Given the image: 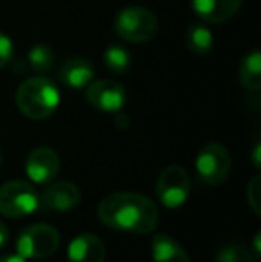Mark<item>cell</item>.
Returning a JSON list of instances; mask_svg holds the SVG:
<instances>
[{"label": "cell", "mask_w": 261, "mask_h": 262, "mask_svg": "<svg viewBox=\"0 0 261 262\" xmlns=\"http://www.w3.org/2000/svg\"><path fill=\"white\" fill-rule=\"evenodd\" d=\"M81 202V191L72 182L50 184L39 196L38 207L49 212H68L75 209Z\"/></svg>", "instance_id": "10"}, {"label": "cell", "mask_w": 261, "mask_h": 262, "mask_svg": "<svg viewBox=\"0 0 261 262\" xmlns=\"http://www.w3.org/2000/svg\"><path fill=\"white\" fill-rule=\"evenodd\" d=\"M0 262H25V259L22 255H4L0 257Z\"/></svg>", "instance_id": "24"}, {"label": "cell", "mask_w": 261, "mask_h": 262, "mask_svg": "<svg viewBox=\"0 0 261 262\" xmlns=\"http://www.w3.org/2000/svg\"><path fill=\"white\" fill-rule=\"evenodd\" d=\"M61 168L59 156L49 146H39L34 148L27 157L25 162V171L27 177L36 184H49L57 177Z\"/></svg>", "instance_id": "9"}, {"label": "cell", "mask_w": 261, "mask_h": 262, "mask_svg": "<svg viewBox=\"0 0 261 262\" xmlns=\"http://www.w3.org/2000/svg\"><path fill=\"white\" fill-rule=\"evenodd\" d=\"M259 152H261V145L259 143H256L254 150H252V164H254V168H259L261 162H259Z\"/></svg>", "instance_id": "23"}, {"label": "cell", "mask_w": 261, "mask_h": 262, "mask_svg": "<svg viewBox=\"0 0 261 262\" xmlns=\"http://www.w3.org/2000/svg\"><path fill=\"white\" fill-rule=\"evenodd\" d=\"M59 232L50 225H31L20 234L16 241L18 255L24 259H45L59 248Z\"/></svg>", "instance_id": "5"}, {"label": "cell", "mask_w": 261, "mask_h": 262, "mask_svg": "<svg viewBox=\"0 0 261 262\" xmlns=\"http://www.w3.org/2000/svg\"><path fill=\"white\" fill-rule=\"evenodd\" d=\"M213 43H215V38H213L211 31L204 25L193 24L186 31V47L195 55L209 54V50L213 49Z\"/></svg>", "instance_id": "16"}, {"label": "cell", "mask_w": 261, "mask_h": 262, "mask_svg": "<svg viewBox=\"0 0 261 262\" xmlns=\"http://www.w3.org/2000/svg\"><path fill=\"white\" fill-rule=\"evenodd\" d=\"M154 262H192L181 245L168 234H159L152 239Z\"/></svg>", "instance_id": "14"}, {"label": "cell", "mask_w": 261, "mask_h": 262, "mask_svg": "<svg viewBox=\"0 0 261 262\" xmlns=\"http://www.w3.org/2000/svg\"><path fill=\"white\" fill-rule=\"evenodd\" d=\"M13 41L6 34L0 32V68L9 64V61L13 59Z\"/></svg>", "instance_id": "21"}, {"label": "cell", "mask_w": 261, "mask_h": 262, "mask_svg": "<svg viewBox=\"0 0 261 262\" xmlns=\"http://www.w3.org/2000/svg\"><path fill=\"white\" fill-rule=\"evenodd\" d=\"M86 100L104 113H118L126 105L127 95L122 84L115 80H95L86 86Z\"/></svg>", "instance_id": "8"}, {"label": "cell", "mask_w": 261, "mask_h": 262, "mask_svg": "<svg viewBox=\"0 0 261 262\" xmlns=\"http://www.w3.org/2000/svg\"><path fill=\"white\" fill-rule=\"evenodd\" d=\"M254 253H256V257H259V232L256 234V237H254Z\"/></svg>", "instance_id": "25"}, {"label": "cell", "mask_w": 261, "mask_h": 262, "mask_svg": "<svg viewBox=\"0 0 261 262\" xmlns=\"http://www.w3.org/2000/svg\"><path fill=\"white\" fill-rule=\"evenodd\" d=\"M38 202L36 189L25 180H9L0 187V214L11 220L32 214L38 209Z\"/></svg>", "instance_id": "4"}, {"label": "cell", "mask_w": 261, "mask_h": 262, "mask_svg": "<svg viewBox=\"0 0 261 262\" xmlns=\"http://www.w3.org/2000/svg\"><path fill=\"white\" fill-rule=\"evenodd\" d=\"M115 32L129 43L150 41L157 34V18L145 7H126L116 14Z\"/></svg>", "instance_id": "3"}, {"label": "cell", "mask_w": 261, "mask_h": 262, "mask_svg": "<svg viewBox=\"0 0 261 262\" xmlns=\"http://www.w3.org/2000/svg\"><path fill=\"white\" fill-rule=\"evenodd\" d=\"M247 202L251 205V209L254 210L256 216L261 214V177L256 175L251 180V184L247 186Z\"/></svg>", "instance_id": "20"}, {"label": "cell", "mask_w": 261, "mask_h": 262, "mask_svg": "<svg viewBox=\"0 0 261 262\" xmlns=\"http://www.w3.org/2000/svg\"><path fill=\"white\" fill-rule=\"evenodd\" d=\"M0 161H2V154H0Z\"/></svg>", "instance_id": "26"}, {"label": "cell", "mask_w": 261, "mask_h": 262, "mask_svg": "<svg viewBox=\"0 0 261 262\" xmlns=\"http://www.w3.org/2000/svg\"><path fill=\"white\" fill-rule=\"evenodd\" d=\"M198 179L208 186H220L231 171L229 152L218 143H209L198 152L195 161Z\"/></svg>", "instance_id": "7"}, {"label": "cell", "mask_w": 261, "mask_h": 262, "mask_svg": "<svg viewBox=\"0 0 261 262\" xmlns=\"http://www.w3.org/2000/svg\"><path fill=\"white\" fill-rule=\"evenodd\" d=\"M104 62L106 68L113 73V75H126L131 68V55L124 47L120 45H109L104 52Z\"/></svg>", "instance_id": "17"}, {"label": "cell", "mask_w": 261, "mask_h": 262, "mask_svg": "<svg viewBox=\"0 0 261 262\" xmlns=\"http://www.w3.org/2000/svg\"><path fill=\"white\" fill-rule=\"evenodd\" d=\"M93 64L84 57L68 59L59 70V80L70 90H83V88H86L93 80Z\"/></svg>", "instance_id": "13"}, {"label": "cell", "mask_w": 261, "mask_h": 262, "mask_svg": "<svg viewBox=\"0 0 261 262\" xmlns=\"http://www.w3.org/2000/svg\"><path fill=\"white\" fill-rule=\"evenodd\" d=\"M27 61L32 70H36L38 73H45V72H49L54 64V52L49 45L39 43V45L32 47V49L29 50Z\"/></svg>", "instance_id": "18"}, {"label": "cell", "mask_w": 261, "mask_h": 262, "mask_svg": "<svg viewBox=\"0 0 261 262\" xmlns=\"http://www.w3.org/2000/svg\"><path fill=\"white\" fill-rule=\"evenodd\" d=\"M216 262H258L254 260L249 252L244 248L242 245H236V243H229L224 248L218 250L216 253Z\"/></svg>", "instance_id": "19"}, {"label": "cell", "mask_w": 261, "mask_h": 262, "mask_svg": "<svg viewBox=\"0 0 261 262\" xmlns=\"http://www.w3.org/2000/svg\"><path fill=\"white\" fill-rule=\"evenodd\" d=\"M98 217L109 228L132 234H149L156 228L159 210L139 193H111L98 204Z\"/></svg>", "instance_id": "1"}, {"label": "cell", "mask_w": 261, "mask_h": 262, "mask_svg": "<svg viewBox=\"0 0 261 262\" xmlns=\"http://www.w3.org/2000/svg\"><path fill=\"white\" fill-rule=\"evenodd\" d=\"M190 177L185 168L177 164L167 166L157 177L156 194L159 198L161 205L167 209H179L186 204L190 196Z\"/></svg>", "instance_id": "6"}, {"label": "cell", "mask_w": 261, "mask_h": 262, "mask_svg": "<svg viewBox=\"0 0 261 262\" xmlns=\"http://www.w3.org/2000/svg\"><path fill=\"white\" fill-rule=\"evenodd\" d=\"M106 246L95 234H79L68 245V262H104Z\"/></svg>", "instance_id": "11"}, {"label": "cell", "mask_w": 261, "mask_h": 262, "mask_svg": "<svg viewBox=\"0 0 261 262\" xmlns=\"http://www.w3.org/2000/svg\"><path fill=\"white\" fill-rule=\"evenodd\" d=\"M242 2L244 0H193V11L204 21L224 24L238 13Z\"/></svg>", "instance_id": "12"}, {"label": "cell", "mask_w": 261, "mask_h": 262, "mask_svg": "<svg viewBox=\"0 0 261 262\" xmlns=\"http://www.w3.org/2000/svg\"><path fill=\"white\" fill-rule=\"evenodd\" d=\"M61 102L59 90L43 75L31 77L20 84L16 91V105L22 114L31 120H47Z\"/></svg>", "instance_id": "2"}, {"label": "cell", "mask_w": 261, "mask_h": 262, "mask_svg": "<svg viewBox=\"0 0 261 262\" xmlns=\"http://www.w3.org/2000/svg\"><path fill=\"white\" fill-rule=\"evenodd\" d=\"M9 243V230L4 223H0V250Z\"/></svg>", "instance_id": "22"}, {"label": "cell", "mask_w": 261, "mask_h": 262, "mask_svg": "<svg viewBox=\"0 0 261 262\" xmlns=\"http://www.w3.org/2000/svg\"><path fill=\"white\" fill-rule=\"evenodd\" d=\"M240 82L244 88L252 91H258L261 88V54L258 50L245 55L240 64Z\"/></svg>", "instance_id": "15"}]
</instances>
